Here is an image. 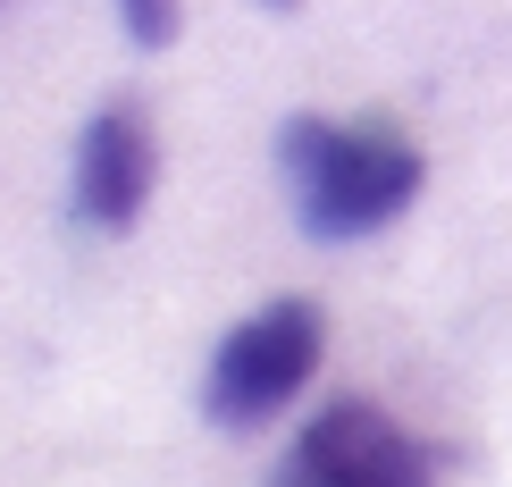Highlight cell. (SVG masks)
Listing matches in <instances>:
<instances>
[{"label": "cell", "instance_id": "cell-1", "mask_svg": "<svg viewBox=\"0 0 512 487\" xmlns=\"http://www.w3.org/2000/svg\"><path fill=\"white\" fill-rule=\"evenodd\" d=\"M277 160H286L294 210H303V227L319 244L378 236L387 219H403L420 202V177H429V160L403 135H387V126H336V118H286Z\"/></svg>", "mask_w": 512, "mask_h": 487}, {"label": "cell", "instance_id": "cell-2", "mask_svg": "<svg viewBox=\"0 0 512 487\" xmlns=\"http://www.w3.org/2000/svg\"><path fill=\"white\" fill-rule=\"evenodd\" d=\"M319 353H328V320H319L311 294H277L252 320H236L210 353V378H202V412L219 429H261L311 387Z\"/></svg>", "mask_w": 512, "mask_h": 487}, {"label": "cell", "instance_id": "cell-3", "mask_svg": "<svg viewBox=\"0 0 512 487\" xmlns=\"http://www.w3.org/2000/svg\"><path fill=\"white\" fill-rule=\"evenodd\" d=\"M454 446H429L420 429H403L395 412H378L370 395H336L328 412H311V429L286 446L269 487H437L454 471Z\"/></svg>", "mask_w": 512, "mask_h": 487}, {"label": "cell", "instance_id": "cell-4", "mask_svg": "<svg viewBox=\"0 0 512 487\" xmlns=\"http://www.w3.org/2000/svg\"><path fill=\"white\" fill-rule=\"evenodd\" d=\"M152 177H160V143H152V118H143L135 93L101 101L76 135V219L118 236V227L143 219L152 202Z\"/></svg>", "mask_w": 512, "mask_h": 487}, {"label": "cell", "instance_id": "cell-5", "mask_svg": "<svg viewBox=\"0 0 512 487\" xmlns=\"http://www.w3.org/2000/svg\"><path fill=\"white\" fill-rule=\"evenodd\" d=\"M118 17L143 51H168V34H177V0H118Z\"/></svg>", "mask_w": 512, "mask_h": 487}, {"label": "cell", "instance_id": "cell-6", "mask_svg": "<svg viewBox=\"0 0 512 487\" xmlns=\"http://www.w3.org/2000/svg\"><path fill=\"white\" fill-rule=\"evenodd\" d=\"M269 9H294V0H269Z\"/></svg>", "mask_w": 512, "mask_h": 487}]
</instances>
